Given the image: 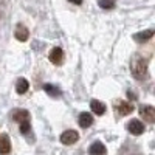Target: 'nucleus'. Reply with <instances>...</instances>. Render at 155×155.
<instances>
[{
  "instance_id": "f257e3e1",
  "label": "nucleus",
  "mask_w": 155,
  "mask_h": 155,
  "mask_svg": "<svg viewBox=\"0 0 155 155\" xmlns=\"http://www.w3.org/2000/svg\"><path fill=\"white\" fill-rule=\"evenodd\" d=\"M130 71L135 79L143 81L147 78V59L141 54H134L130 59Z\"/></svg>"
},
{
  "instance_id": "f03ea898",
  "label": "nucleus",
  "mask_w": 155,
  "mask_h": 155,
  "mask_svg": "<svg viewBox=\"0 0 155 155\" xmlns=\"http://www.w3.org/2000/svg\"><path fill=\"white\" fill-rule=\"evenodd\" d=\"M115 112H116V115L124 116V115H129L134 112V106L126 101H115Z\"/></svg>"
},
{
  "instance_id": "7ed1b4c3",
  "label": "nucleus",
  "mask_w": 155,
  "mask_h": 155,
  "mask_svg": "<svg viewBox=\"0 0 155 155\" xmlns=\"http://www.w3.org/2000/svg\"><path fill=\"white\" fill-rule=\"evenodd\" d=\"M78 140H79V134H78L76 130H65V132L61 135V143L62 144H67V146L74 144Z\"/></svg>"
},
{
  "instance_id": "20e7f679",
  "label": "nucleus",
  "mask_w": 155,
  "mask_h": 155,
  "mask_svg": "<svg viewBox=\"0 0 155 155\" xmlns=\"http://www.w3.org/2000/svg\"><path fill=\"white\" fill-rule=\"evenodd\" d=\"M48 59H50V62H51V64H54V65H61L62 61H64V51H62V48L54 47L53 50L50 51Z\"/></svg>"
},
{
  "instance_id": "39448f33",
  "label": "nucleus",
  "mask_w": 155,
  "mask_h": 155,
  "mask_svg": "<svg viewBox=\"0 0 155 155\" xmlns=\"http://www.w3.org/2000/svg\"><path fill=\"white\" fill-rule=\"evenodd\" d=\"M127 130L130 132L132 135H141L144 132V126H143V123L138 121V120H130L129 124H127Z\"/></svg>"
},
{
  "instance_id": "423d86ee",
  "label": "nucleus",
  "mask_w": 155,
  "mask_h": 155,
  "mask_svg": "<svg viewBox=\"0 0 155 155\" xmlns=\"http://www.w3.org/2000/svg\"><path fill=\"white\" fill-rule=\"evenodd\" d=\"M140 115L143 116V120H146L147 123L155 121V109L152 106H141L140 107Z\"/></svg>"
},
{
  "instance_id": "0eeeda50",
  "label": "nucleus",
  "mask_w": 155,
  "mask_h": 155,
  "mask_svg": "<svg viewBox=\"0 0 155 155\" xmlns=\"http://www.w3.org/2000/svg\"><path fill=\"white\" fill-rule=\"evenodd\" d=\"M11 152V138L8 134L0 135V155H6Z\"/></svg>"
},
{
  "instance_id": "6e6552de",
  "label": "nucleus",
  "mask_w": 155,
  "mask_h": 155,
  "mask_svg": "<svg viewBox=\"0 0 155 155\" xmlns=\"http://www.w3.org/2000/svg\"><path fill=\"white\" fill-rule=\"evenodd\" d=\"M12 120L20 124V123H23V121H30V120H31V115H30L28 110L19 109V110H16L14 113H12Z\"/></svg>"
},
{
  "instance_id": "1a4fd4ad",
  "label": "nucleus",
  "mask_w": 155,
  "mask_h": 155,
  "mask_svg": "<svg viewBox=\"0 0 155 155\" xmlns=\"http://www.w3.org/2000/svg\"><path fill=\"white\" fill-rule=\"evenodd\" d=\"M88 153L90 155H104L106 153V146L101 141H95V143L88 147Z\"/></svg>"
},
{
  "instance_id": "9d476101",
  "label": "nucleus",
  "mask_w": 155,
  "mask_h": 155,
  "mask_svg": "<svg viewBox=\"0 0 155 155\" xmlns=\"http://www.w3.org/2000/svg\"><path fill=\"white\" fill-rule=\"evenodd\" d=\"M28 36H30V31L27 27H23V25H17L16 27V39L20 42H25L28 41Z\"/></svg>"
},
{
  "instance_id": "9b49d317",
  "label": "nucleus",
  "mask_w": 155,
  "mask_h": 155,
  "mask_svg": "<svg viewBox=\"0 0 155 155\" xmlns=\"http://www.w3.org/2000/svg\"><path fill=\"white\" fill-rule=\"evenodd\" d=\"M44 90L47 92V95H48V96H51V98H59V96L62 95L61 88H59V87H56L54 84H44Z\"/></svg>"
},
{
  "instance_id": "f8f14e48",
  "label": "nucleus",
  "mask_w": 155,
  "mask_h": 155,
  "mask_svg": "<svg viewBox=\"0 0 155 155\" xmlns=\"http://www.w3.org/2000/svg\"><path fill=\"white\" fill-rule=\"evenodd\" d=\"M90 107H92V110L96 115H104L106 113V104H104V102H101V101H98V99H92V101H90Z\"/></svg>"
},
{
  "instance_id": "ddd939ff",
  "label": "nucleus",
  "mask_w": 155,
  "mask_h": 155,
  "mask_svg": "<svg viewBox=\"0 0 155 155\" xmlns=\"http://www.w3.org/2000/svg\"><path fill=\"white\" fill-rule=\"evenodd\" d=\"M92 124H93V116L90 115V113H87V112H82L79 115V126L84 127V129H87V127H90Z\"/></svg>"
},
{
  "instance_id": "4468645a",
  "label": "nucleus",
  "mask_w": 155,
  "mask_h": 155,
  "mask_svg": "<svg viewBox=\"0 0 155 155\" xmlns=\"http://www.w3.org/2000/svg\"><path fill=\"white\" fill-rule=\"evenodd\" d=\"M28 87H30L28 81L25 79V78H19V81H17V84H16V92H17L19 95H23V93L28 92Z\"/></svg>"
},
{
  "instance_id": "2eb2a0df",
  "label": "nucleus",
  "mask_w": 155,
  "mask_h": 155,
  "mask_svg": "<svg viewBox=\"0 0 155 155\" xmlns=\"http://www.w3.org/2000/svg\"><path fill=\"white\" fill-rule=\"evenodd\" d=\"M152 36H153V30H146V31L134 34V39L137 42H144V41H147V39H150Z\"/></svg>"
},
{
  "instance_id": "dca6fc26",
  "label": "nucleus",
  "mask_w": 155,
  "mask_h": 155,
  "mask_svg": "<svg viewBox=\"0 0 155 155\" xmlns=\"http://www.w3.org/2000/svg\"><path fill=\"white\" fill-rule=\"evenodd\" d=\"M98 5L102 9H113L115 8V0H98Z\"/></svg>"
},
{
  "instance_id": "f3484780",
  "label": "nucleus",
  "mask_w": 155,
  "mask_h": 155,
  "mask_svg": "<svg viewBox=\"0 0 155 155\" xmlns=\"http://www.w3.org/2000/svg\"><path fill=\"white\" fill-rule=\"evenodd\" d=\"M19 126H20V132H22L23 135H28V134H30V130H31L30 121H23V123H20Z\"/></svg>"
},
{
  "instance_id": "a211bd4d",
  "label": "nucleus",
  "mask_w": 155,
  "mask_h": 155,
  "mask_svg": "<svg viewBox=\"0 0 155 155\" xmlns=\"http://www.w3.org/2000/svg\"><path fill=\"white\" fill-rule=\"evenodd\" d=\"M68 2H71L74 5H82V0H68Z\"/></svg>"
}]
</instances>
